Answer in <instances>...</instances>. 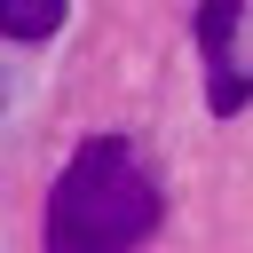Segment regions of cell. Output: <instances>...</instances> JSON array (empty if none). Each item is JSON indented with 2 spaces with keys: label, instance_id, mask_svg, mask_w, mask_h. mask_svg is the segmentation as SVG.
<instances>
[{
  "label": "cell",
  "instance_id": "obj_3",
  "mask_svg": "<svg viewBox=\"0 0 253 253\" xmlns=\"http://www.w3.org/2000/svg\"><path fill=\"white\" fill-rule=\"evenodd\" d=\"M63 8H71V0H0V32H8V40H47V32L63 24Z\"/></svg>",
  "mask_w": 253,
  "mask_h": 253
},
{
  "label": "cell",
  "instance_id": "obj_1",
  "mask_svg": "<svg viewBox=\"0 0 253 253\" xmlns=\"http://www.w3.org/2000/svg\"><path fill=\"white\" fill-rule=\"evenodd\" d=\"M158 229V174L126 134H87L47 190V253H134Z\"/></svg>",
  "mask_w": 253,
  "mask_h": 253
},
{
  "label": "cell",
  "instance_id": "obj_2",
  "mask_svg": "<svg viewBox=\"0 0 253 253\" xmlns=\"http://www.w3.org/2000/svg\"><path fill=\"white\" fill-rule=\"evenodd\" d=\"M237 16H245V0H206V8H198V47H206V103H213L221 119L253 103V79L237 71V47H229Z\"/></svg>",
  "mask_w": 253,
  "mask_h": 253
}]
</instances>
